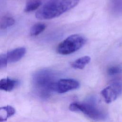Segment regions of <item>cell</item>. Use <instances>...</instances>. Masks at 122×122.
I'll list each match as a JSON object with an SVG mask.
<instances>
[{"instance_id":"cell-1","label":"cell","mask_w":122,"mask_h":122,"mask_svg":"<svg viewBox=\"0 0 122 122\" xmlns=\"http://www.w3.org/2000/svg\"><path fill=\"white\" fill-rule=\"evenodd\" d=\"M57 76L56 72L49 69L36 72L32 77V84L36 94L42 99L48 98L54 92Z\"/></svg>"},{"instance_id":"cell-2","label":"cell","mask_w":122,"mask_h":122,"mask_svg":"<svg viewBox=\"0 0 122 122\" xmlns=\"http://www.w3.org/2000/svg\"><path fill=\"white\" fill-rule=\"evenodd\" d=\"M80 0H49L36 12L35 16L40 20L57 17L75 7Z\"/></svg>"},{"instance_id":"cell-3","label":"cell","mask_w":122,"mask_h":122,"mask_svg":"<svg viewBox=\"0 0 122 122\" xmlns=\"http://www.w3.org/2000/svg\"><path fill=\"white\" fill-rule=\"evenodd\" d=\"M70 111L82 113L88 117L96 121L106 119V113L96 105L94 99L91 98L85 102H73L69 105Z\"/></svg>"},{"instance_id":"cell-4","label":"cell","mask_w":122,"mask_h":122,"mask_svg":"<svg viewBox=\"0 0 122 122\" xmlns=\"http://www.w3.org/2000/svg\"><path fill=\"white\" fill-rule=\"evenodd\" d=\"M86 42V39L83 35L79 34H73L60 42L56 51L61 55L70 54L80 49Z\"/></svg>"},{"instance_id":"cell-5","label":"cell","mask_w":122,"mask_h":122,"mask_svg":"<svg viewBox=\"0 0 122 122\" xmlns=\"http://www.w3.org/2000/svg\"><path fill=\"white\" fill-rule=\"evenodd\" d=\"M122 93V82H114L104 88L101 92V94L105 102L110 103L115 100Z\"/></svg>"},{"instance_id":"cell-6","label":"cell","mask_w":122,"mask_h":122,"mask_svg":"<svg viewBox=\"0 0 122 122\" xmlns=\"http://www.w3.org/2000/svg\"><path fill=\"white\" fill-rule=\"evenodd\" d=\"M80 87V83L72 79H61L56 83L54 92L59 93H63L67 92L76 90Z\"/></svg>"},{"instance_id":"cell-7","label":"cell","mask_w":122,"mask_h":122,"mask_svg":"<svg viewBox=\"0 0 122 122\" xmlns=\"http://www.w3.org/2000/svg\"><path fill=\"white\" fill-rule=\"evenodd\" d=\"M26 53V49L24 47L16 48L6 53L8 63L16 62L20 60Z\"/></svg>"},{"instance_id":"cell-8","label":"cell","mask_w":122,"mask_h":122,"mask_svg":"<svg viewBox=\"0 0 122 122\" xmlns=\"http://www.w3.org/2000/svg\"><path fill=\"white\" fill-rule=\"evenodd\" d=\"M18 81L9 78L0 80V90L6 92L12 91L19 84Z\"/></svg>"},{"instance_id":"cell-9","label":"cell","mask_w":122,"mask_h":122,"mask_svg":"<svg viewBox=\"0 0 122 122\" xmlns=\"http://www.w3.org/2000/svg\"><path fill=\"white\" fill-rule=\"evenodd\" d=\"M15 113V109L11 106L0 107V122L6 121Z\"/></svg>"},{"instance_id":"cell-10","label":"cell","mask_w":122,"mask_h":122,"mask_svg":"<svg viewBox=\"0 0 122 122\" xmlns=\"http://www.w3.org/2000/svg\"><path fill=\"white\" fill-rule=\"evenodd\" d=\"M91 61V58L88 56L80 57L71 62V66L76 69H82Z\"/></svg>"},{"instance_id":"cell-11","label":"cell","mask_w":122,"mask_h":122,"mask_svg":"<svg viewBox=\"0 0 122 122\" xmlns=\"http://www.w3.org/2000/svg\"><path fill=\"white\" fill-rule=\"evenodd\" d=\"M41 5V0H28L26 2L24 11L29 12L38 9Z\"/></svg>"},{"instance_id":"cell-12","label":"cell","mask_w":122,"mask_h":122,"mask_svg":"<svg viewBox=\"0 0 122 122\" xmlns=\"http://www.w3.org/2000/svg\"><path fill=\"white\" fill-rule=\"evenodd\" d=\"M110 3L111 9L113 13H122V0H111Z\"/></svg>"},{"instance_id":"cell-13","label":"cell","mask_w":122,"mask_h":122,"mask_svg":"<svg viewBox=\"0 0 122 122\" xmlns=\"http://www.w3.org/2000/svg\"><path fill=\"white\" fill-rule=\"evenodd\" d=\"M46 27V24L43 23H37L32 26L30 30V34L32 36H35L44 30Z\"/></svg>"},{"instance_id":"cell-14","label":"cell","mask_w":122,"mask_h":122,"mask_svg":"<svg viewBox=\"0 0 122 122\" xmlns=\"http://www.w3.org/2000/svg\"><path fill=\"white\" fill-rule=\"evenodd\" d=\"M15 20L11 17L5 16L0 20V29H5L14 24Z\"/></svg>"},{"instance_id":"cell-15","label":"cell","mask_w":122,"mask_h":122,"mask_svg":"<svg viewBox=\"0 0 122 122\" xmlns=\"http://www.w3.org/2000/svg\"><path fill=\"white\" fill-rule=\"evenodd\" d=\"M122 73V66L119 65H113L107 70V73L110 76H115Z\"/></svg>"},{"instance_id":"cell-16","label":"cell","mask_w":122,"mask_h":122,"mask_svg":"<svg viewBox=\"0 0 122 122\" xmlns=\"http://www.w3.org/2000/svg\"><path fill=\"white\" fill-rule=\"evenodd\" d=\"M8 63L6 54L0 55V69L6 66Z\"/></svg>"}]
</instances>
